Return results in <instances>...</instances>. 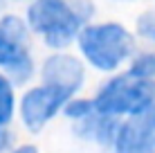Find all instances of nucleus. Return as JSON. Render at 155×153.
I'll return each instance as SVG.
<instances>
[{
  "instance_id": "4468645a",
  "label": "nucleus",
  "mask_w": 155,
  "mask_h": 153,
  "mask_svg": "<svg viewBox=\"0 0 155 153\" xmlns=\"http://www.w3.org/2000/svg\"><path fill=\"white\" fill-rule=\"evenodd\" d=\"M14 153H38V151H36V146H31V144H25V146H20V149H16Z\"/></svg>"
},
{
  "instance_id": "9b49d317",
  "label": "nucleus",
  "mask_w": 155,
  "mask_h": 153,
  "mask_svg": "<svg viewBox=\"0 0 155 153\" xmlns=\"http://www.w3.org/2000/svg\"><path fill=\"white\" fill-rule=\"evenodd\" d=\"M135 36L155 45V9H146L135 20Z\"/></svg>"
},
{
  "instance_id": "f257e3e1",
  "label": "nucleus",
  "mask_w": 155,
  "mask_h": 153,
  "mask_svg": "<svg viewBox=\"0 0 155 153\" xmlns=\"http://www.w3.org/2000/svg\"><path fill=\"white\" fill-rule=\"evenodd\" d=\"M92 16V0H31L25 14V23L29 32L41 36L43 43L54 52L68 50Z\"/></svg>"
},
{
  "instance_id": "6e6552de",
  "label": "nucleus",
  "mask_w": 155,
  "mask_h": 153,
  "mask_svg": "<svg viewBox=\"0 0 155 153\" xmlns=\"http://www.w3.org/2000/svg\"><path fill=\"white\" fill-rule=\"evenodd\" d=\"M117 128H119V122L113 115H104V113H92L88 117L79 119V135L83 138H90V140H97L99 144H115V135H117Z\"/></svg>"
},
{
  "instance_id": "dca6fc26",
  "label": "nucleus",
  "mask_w": 155,
  "mask_h": 153,
  "mask_svg": "<svg viewBox=\"0 0 155 153\" xmlns=\"http://www.w3.org/2000/svg\"><path fill=\"white\" fill-rule=\"evenodd\" d=\"M0 5H2V0H0Z\"/></svg>"
},
{
  "instance_id": "ddd939ff",
  "label": "nucleus",
  "mask_w": 155,
  "mask_h": 153,
  "mask_svg": "<svg viewBox=\"0 0 155 153\" xmlns=\"http://www.w3.org/2000/svg\"><path fill=\"white\" fill-rule=\"evenodd\" d=\"M9 138H12V135L5 131V126H0V153H2V151L9 146Z\"/></svg>"
},
{
  "instance_id": "9d476101",
  "label": "nucleus",
  "mask_w": 155,
  "mask_h": 153,
  "mask_svg": "<svg viewBox=\"0 0 155 153\" xmlns=\"http://www.w3.org/2000/svg\"><path fill=\"white\" fill-rule=\"evenodd\" d=\"M16 108V95H14V81L7 75H0V126L9 124Z\"/></svg>"
},
{
  "instance_id": "f8f14e48",
  "label": "nucleus",
  "mask_w": 155,
  "mask_h": 153,
  "mask_svg": "<svg viewBox=\"0 0 155 153\" xmlns=\"http://www.w3.org/2000/svg\"><path fill=\"white\" fill-rule=\"evenodd\" d=\"M92 110H94L92 99H81V97H70V99L65 101V106H63V113H65V117L74 119V122H79V119L88 117Z\"/></svg>"
},
{
  "instance_id": "1a4fd4ad",
  "label": "nucleus",
  "mask_w": 155,
  "mask_h": 153,
  "mask_svg": "<svg viewBox=\"0 0 155 153\" xmlns=\"http://www.w3.org/2000/svg\"><path fill=\"white\" fill-rule=\"evenodd\" d=\"M126 72L137 79H155V50L135 52L128 61Z\"/></svg>"
},
{
  "instance_id": "7ed1b4c3",
  "label": "nucleus",
  "mask_w": 155,
  "mask_h": 153,
  "mask_svg": "<svg viewBox=\"0 0 155 153\" xmlns=\"http://www.w3.org/2000/svg\"><path fill=\"white\" fill-rule=\"evenodd\" d=\"M155 101V79H137L133 75H115L97 90L92 104L97 113L121 117L135 115Z\"/></svg>"
},
{
  "instance_id": "423d86ee",
  "label": "nucleus",
  "mask_w": 155,
  "mask_h": 153,
  "mask_svg": "<svg viewBox=\"0 0 155 153\" xmlns=\"http://www.w3.org/2000/svg\"><path fill=\"white\" fill-rule=\"evenodd\" d=\"M117 153H155V101L119 122L115 135Z\"/></svg>"
},
{
  "instance_id": "0eeeda50",
  "label": "nucleus",
  "mask_w": 155,
  "mask_h": 153,
  "mask_svg": "<svg viewBox=\"0 0 155 153\" xmlns=\"http://www.w3.org/2000/svg\"><path fill=\"white\" fill-rule=\"evenodd\" d=\"M41 77L45 83L63 88L74 97L85 83V63L79 54H70L68 50H54L43 61Z\"/></svg>"
},
{
  "instance_id": "f03ea898",
  "label": "nucleus",
  "mask_w": 155,
  "mask_h": 153,
  "mask_svg": "<svg viewBox=\"0 0 155 153\" xmlns=\"http://www.w3.org/2000/svg\"><path fill=\"white\" fill-rule=\"evenodd\" d=\"M74 45L83 63L97 72H117L137 52L135 34L117 20L85 23Z\"/></svg>"
},
{
  "instance_id": "20e7f679",
  "label": "nucleus",
  "mask_w": 155,
  "mask_h": 153,
  "mask_svg": "<svg viewBox=\"0 0 155 153\" xmlns=\"http://www.w3.org/2000/svg\"><path fill=\"white\" fill-rule=\"evenodd\" d=\"M29 27L25 18L7 14L0 18V68L16 83L29 81L34 75V56L29 52Z\"/></svg>"
},
{
  "instance_id": "39448f33",
  "label": "nucleus",
  "mask_w": 155,
  "mask_h": 153,
  "mask_svg": "<svg viewBox=\"0 0 155 153\" xmlns=\"http://www.w3.org/2000/svg\"><path fill=\"white\" fill-rule=\"evenodd\" d=\"M70 97L72 95L65 92L63 88L45 83V81L41 86L29 88L20 99V117H23L25 126L29 131H41L58 110H63Z\"/></svg>"
},
{
  "instance_id": "2eb2a0df",
  "label": "nucleus",
  "mask_w": 155,
  "mask_h": 153,
  "mask_svg": "<svg viewBox=\"0 0 155 153\" xmlns=\"http://www.w3.org/2000/svg\"><path fill=\"white\" fill-rule=\"evenodd\" d=\"M117 2H133V0H117Z\"/></svg>"
}]
</instances>
